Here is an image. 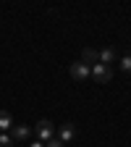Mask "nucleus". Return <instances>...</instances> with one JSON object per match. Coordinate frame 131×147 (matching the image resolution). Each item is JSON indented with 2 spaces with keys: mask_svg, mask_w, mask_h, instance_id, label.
Wrapping results in <instances>:
<instances>
[{
  "mask_svg": "<svg viewBox=\"0 0 131 147\" xmlns=\"http://www.w3.org/2000/svg\"><path fill=\"white\" fill-rule=\"evenodd\" d=\"M89 79H95L97 84H107L110 79H113V68L105 66V63H95L89 68Z\"/></svg>",
  "mask_w": 131,
  "mask_h": 147,
  "instance_id": "1",
  "label": "nucleus"
},
{
  "mask_svg": "<svg viewBox=\"0 0 131 147\" xmlns=\"http://www.w3.org/2000/svg\"><path fill=\"white\" fill-rule=\"evenodd\" d=\"M32 131L37 134V139H40V142H47V139L55 137V126H52V121L42 118V121H37V126L32 129Z\"/></svg>",
  "mask_w": 131,
  "mask_h": 147,
  "instance_id": "2",
  "label": "nucleus"
},
{
  "mask_svg": "<svg viewBox=\"0 0 131 147\" xmlns=\"http://www.w3.org/2000/svg\"><path fill=\"white\" fill-rule=\"evenodd\" d=\"M71 76L76 79V82H87V79H89V66H84L81 61L71 63Z\"/></svg>",
  "mask_w": 131,
  "mask_h": 147,
  "instance_id": "3",
  "label": "nucleus"
},
{
  "mask_svg": "<svg viewBox=\"0 0 131 147\" xmlns=\"http://www.w3.org/2000/svg\"><path fill=\"white\" fill-rule=\"evenodd\" d=\"M29 134H32V126H24V123L11 129V139L13 142H24V139H29Z\"/></svg>",
  "mask_w": 131,
  "mask_h": 147,
  "instance_id": "4",
  "label": "nucleus"
},
{
  "mask_svg": "<svg viewBox=\"0 0 131 147\" xmlns=\"http://www.w3.org/2000/svg\"><path fill=\"white\" fill-rule=\"evenodd\" d=\"M73 137H76V126L73 123H63V126H58V139L66 144V142H71Z\"/></svg>",
  "mask_w": 131,
  "mask_h": 147,
  "instance_id": "5",
  "label": "nucleus"
},
{
  "mask_svg": "<svg viewBox=\"0 0 131 147\" xmlns=\"http://www.w3.org/2000/svg\"><path fill=\"white\" fill-rule=\"evenodd\" d=\"M97 61L105 63V66H110V63H116V61H118V53H116L113 47H102V50L97 53Z\"/></svg>",
  "mask_w": 131,
  "mask_h": 147,
  "instance_id": "6",
  "label": "nucleus"
},
{
  "mask_svg": "<svg viewBox=\"0 0 131 147\" xmlns=\"http://www.w3.org/2000/svg\"><path fill=\"white\" fill-rule=\"evenodd\" d=\"M11 129H13V116L8 113V110H0V131H11Z\"/></svg>",
  "mask_w": 131,
  "mask_h": 147,
  "instance_id": "7",
  "label": "nucleus"
},
{
  "mask_svg": "<svg viewBox=\"0 0 131 147\" xmlns=\"http://www.w3.org/2000/svg\"><path fill=\"white\" fill-rule=\"evenodd\" d=\"M81 63H84V66H89V63H92V66H95V63H100V61H97V50L84 47V53H81Z\"/></svg>",
  "mask_w": 131,
  "mask_h": 147,
  "instance_id": "8",
  "label": "nucleus"
},
{
  "mask_svg": "<svg viewBox=\"0 0 131 147\" xmlns=\"http://www.w3.org/2000/svg\"><path fill=\"white\" fill-rule=\"evenodd\" d=\"M16 142L11 139V134H0V147H13Z\"/></svg>",
  "mask_w": 131,
  "mask_h": 147,
  "instance_id": "9",
  "label": "nucleus"
},
{
  "mask_svg": "<svg viewBox=\"0 0 131 147\" xmlns=\"http://www.w3.org/2000/svg\"><path fill=\"white\" fill-rule=\"evenodd\" d=\"M121 68L123 71H131V55H123V58H121Z\"/></svg>",
  "mask_w": 131,
  "mask_h": 147,
  "instance_id": "10",
  "label": "nucleus"
},
{
  "mask_svg": "<svg viewBox=\"0 0 131 147\" xmlns=\"http://www.w3.org/2000/svg\"><path fill=\"white\" fill-rule=\"evenodd\" d=\"M45 147H63V142H60L58 137H52V139H47V142H45Z\"/></svg>",
  "mask_w": 131,
  "mask_h": 147,
  "instance_id": "11",
  "label": "nucleus"
},
{
  "mask_svg": "<svg viewBox=\"0 0 131 147\" xmlns=\"http://www.w3.org/2000/svg\"><path fill=\"white\" fill-rule=\"evenodd\" d=\"M29 147H45V142H40V139H34V142H32Z\"/></svg>",
  "mask_w": 131,
  "mask_h": 147,
  "instance_id": "12",
  "label": "nucleus"
}]
</instances>
